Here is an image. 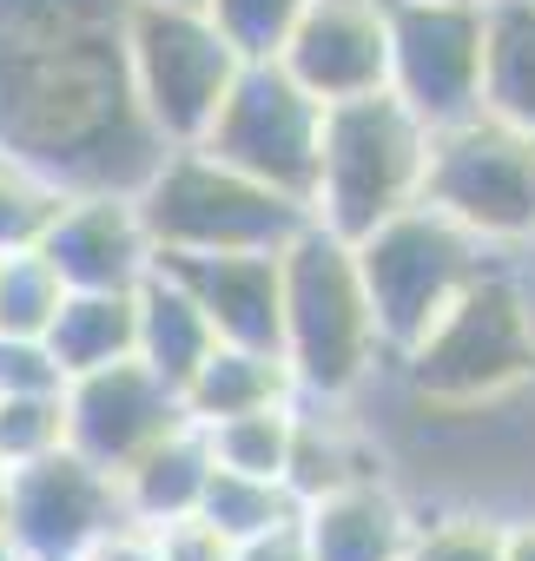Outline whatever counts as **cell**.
I'll list each match as a JSON object with an SVG mask.
<instances>
[{
	"label": "cell",
	"instance_id": "obj_1",
	"mask_svg": "<svg viewBox=\"0 0 535 561\" xmlns=\"http://www.w3.org/2000/svg\"><path fill=\"white\" fill-rule=\"evenodd\" d=\"M133 0H0V152L54 192H139L172 152L126 60Z\"/></svg>",
	"mask_w": 535,
	"mask_h": 561
},
{
	"label": "cell",
	"instance_id": "obj_2",
	"mask_svg": "<svg viewBox=\"0 0 535 561\" xmlns=\"http://www.w3.org/2000/svg\"><path fill=\"white\" fill-rule=\"evenodd\" d=\"M285 364L298 377V397L325 403L351 397L377 364H390L357 244L318 218L285 244Z\"/></svg>",
	"mask_w": 535,
	"mask_h": 561
},
{
	"label": "cell",
	"instance_id": "obj_3",
	"mask_svg": "<svg viewBox=\"0 0 535 561\" xmlns=\"http://www.w3.org/2000/svg\"><path fill=\"white\" fill-rule=\"evenodd\" d=\"M430 126L397 100V93H364L338 100L325 113V165H318V198L311 218L331 225L338 238H371L397 211L423 205L430 179Z\"/></svg>",
	"mask_w": 535,
	"mask_h": 561
},
{
	"label": "cell",
	"instance_id": "obj_4",
	"mask_svg": "<svg viewBox=\"0 0 535 561\" xmlns=\"http://www.w3.org/2000/svg\"><path fill=\"white\" fill-rule=\"evenodd\" d=\"M139 211L152 225L159 257L166 251H285L311 205L272 192L264 179L225 165L205 146H179L159 159V172L139 185Z\"/></svg>",
	"mask_w": 535,
	"mask_h": 561
},
{
	"label": "cell",
	"instance_id": "obj_5",
	"mask_svg": "<svg viewBox=\"0 0 535 561\" xmlns=\"http://www.w3.org/2000/svg\"><path fill=\"white\" fill-rule=\"evenodd\" d=\"M126 60H133V93L172 152L205 146L218 106L244 73V54L205 14V0H133Z\"/></svg>",
	"mask_w": 535,
	"mask_h": 561
},
{
	"label": "cell",
	"instance_id": "obj_6",
	"mask_svg": "<svg viewBox=\"0 0 535 561\" xmlns=\"http://www.w3.org/2000/svg\"><path fill=\"white\" fill-rule=\"evenodd\" d=\"M482 238L469 225H456L449 211H436L430 198L397 211L390 225H377L371 238H357V264H364V291H371V311H377V337H384V357L397 364L456 298L482 264Z\"/></svg>",
	"mask_w": 535,
	"mask_h": 561
},
{
	"label": "cell",
	"instance_id": "obj_7",
	"mask_svg": "<svg viewBox=\"0 0 535 561\" xmlns=\"http://www.w3.org/2000/svg\"><path fill=\"white\" fill-rule=\"evenodd\" d=\"M423 403H482L535 370V318L515 277L476 271L463 298L397 357Z\"/></svg>",
	"mask_w": 535,
	"mask_h": 561
},
{
	"label": "cell",
	"instance_id": "obj_8",
	"mask_svg": "<svg viewBox=\"0 0 535 561\" xmlns=\"http://www.w3.org/2000/svg\"><path fill=\"white\" fill-rule=\"evenodd\" d=\"M325 113L331 106L285 60H244L231 100L218 106V126L205 133V152H218L225 165L311 205L318 165H325Z\"/></svg>",
	"mask_w": 535,
	"mask_h": 561
},
{
	"label": "cell",
	"instance_id": "obj_9",
	"mask_svg": "<svg viewBox=\"0 0 535 561\" xmlns=\"http://www.w3.org/2000/svg\"><path fill=\"white\" fill-rule=\"evenodd\" d=\"M423 198L456 225H469L482 244L535 238V133L502 126L489 113L443 126L430 139Z\"/></svg>",
	"mask_w": 535,
	"mask_h": 561
},
{
	"label": "cell",
	"instance_id": "obj_10",
	"mask_svg": "<svg viewBox=\"0 0 535 561\" xmlns=\"http://www.w3.org/2000/svg\"><path fill=\"white\" fill-rule=\"evenodd\" d=\"M390 93L430 126L482 113V8L469 0H390Z\"/></svg>",
	"mask_w": 535,
	"mask_h": 561
},
{
	"label": "cell",
	"instance_id": "obj_11",
	"mask_svg": "<svg viewBox=\"0 0 535 561\" xmlns=\"http://www.w3.org/2000/svg\"><path fill=\"white\" fill-rule=\"evenodd\" d=\"M119 522V476L87 462L73 443L27 469H8V541L21 548V561H87Z\"/></svg>",
	"mask_w": 535,
	"mask_h": 561
},
{
	"label": "cell",
	"instance_id": "obj_12",
	"mask_svg": "<svg viewBox=\"0 0 535 561\" xmlns=\"http://www.w3.org/2000/svg\"><path fill=\"white\" fill-rule=\"evenodd\" d=\"M179 423H192L179 383H166V377H159L152 364H139V357L106 364V370H87V377L67 383V443H73L87 462L113 469V476H126V469H133L152 443H166Z\"/></svg>",
	"mask_w": 535,
	"mask_h": 561
},
{
	"label": "cell",
	"instance_id": "obj_13",
	"mask_svg": "<svg viewBox=\"0 0 535 561\" xmlns=\"http://www.w3.org/2000/svg\"><path fill=\"white\" fill-rule=\"evenodd\" d=\"M34 251L67 277V291H139L159 271L139 192H67Z\"/></svg>",
	"mask_w": 535,
	"mask_h": 561
},
{
	"label": "cell",
	"instance_id": "obj_14",
	"mask_svg": "<svg viewBox=\"0 0 535 561\" xmlns=\"http://www.w3.org/2000/svg\"><path fill=\"white\" fill-rule=\"evenodd\" d=\"M278 60L325 106L390 93V0H311Z\"/></svg>",
	"mask_w": 535,
	"mask_h": 561
},
{
	"label": "cell",
	"instance_id": "obj_15",
	"mask_svg": "<svg viewBox=\"0 0 535 561\" xmlns=\"http://www.w3.org/2000/svg\"><path fill=\"white\" fill-rule=\"evenodd\" d=\"M159 264L198 298L225 344L285 351V251H166Z\"/></svg>",
	"mask_w": 535,
	"mask_h": 561
},
{
	"label": "cell",
	"instance_id": "obj_16",
	"mask_svg": "<svg viewBox=\"0 0 535 561\" xmlns=\"http://www.w3.org/2000/svg\"><path fill=\"white\" fill-rule=\"evenodd\" d=\"M410 535H417L410 508L384 482H371V476L338 482V489H325V495L305 502L311 561H403Z\"/></svg>",
	"mask_w": 535,
	"mask_h": 561
},
{
	"label": "cell",
	"instance_id": "obj_17",
	"mask_svg": "<svg viewBox=\"0 0 535 561\" xmlns=\"http://www.w3.org/2000/svg\"><path fill=\"white\" fill-rule=\"evenodd\" d=\"M212 469H218V456H212L205 423H179L166 443H152V449L119 476L126 515L146 522V528H166V522H179V515H198V502H205V489H212Z\"/></svg>",
	"mask_w": 535,
	"mask_h": 561
},
{
	"label": "cell",
	"instance_id": "obj_18",
	"mask_svg": "<svg viewBox=\"0 0 535 561\" xmlns=\"http://www.w3.org/2000/svg\"><path fill=\"white\" fill-rule=\"evenodd\" d=\"M298 403V377L285 364V351H258V344H212V357L192 370L185 383V410L192 423H225L244 410H278Z\"/></svg>",
	"mask_w": 535,
	"mask_h": 561
},
{
	"label": "cell",
	"instance_id": "obj_19",
	"mask_svg": "<svg viewBox=\"0 0 535 561\" xmlns=\"http://www.w3.org/2000/svg\"><path fill=\"white\" fill-rule=\"evenodd\" d=\"M482 113L535 133V0L482 8Z\"/></svg>",
	"mask_w": 535,
	"mask_h": 561
},
{
	"label": "cell",
	"instance_id": "obj_20",
	"mask_svg": "<svg viewBox=\"0 0 535 561\" xmlns=\"http://www.w3.org/2000/svg\"><path fill=\"white\" fill-rule=\"evenodd\" d=\"M212 344H218V331H212V318L198 311V298L179 285V277L159 264L146 285H139V364H152L166 383H179V397H185V383H192V370L212 357Z\"/></svg>",
	"mask_w": 535,
	"mask_h": 561
},
{
	"label": "cell",
	"instance_id": "obj_21",
	"mask_svg": "<svg viewBox=\"0 0 535 561\" xmlns=\"http://www.w3.org/2000/svg\"><path fill=\"white\" fill-rule=\"evenodd\" d=\"M47 351L60 357L67 383L139 357V291H67V305L47 331Z\"/></svg>",
	"mask_w": 535,
	"mask_h": 561
},
{
	"label": "cell",
	"instance_id": "obj_22",
	"mask_svg": "<svg viewBox=\"0 0 535 561\" xmlns=\"http://www.w3.org/2000/svg\"><path fill=\"white\" fill-rule=\"evenodd\" d=\"M198 515H205V522H218L231 541H251V535H272V528L298 522V515H305V502H298V489H292V482H278V476L212 469V489H205Z\"/></svg>",
	"mask_w": 535,
	"mask_h": 561
},
{
	"label": "cell",
	"instance_id": "obj_23",
	"mask_svg": "<svg viewBox=\"0 0 535 561\" xmlns=\"http://www.w3.org/2000/svg\"><path fill=\"white\" fill-rule=\"evenodd\" d=\"M205 436H212L218 469L292 482V449H298V410H292V403H278V410H244V416H225V423H205Z\"/></svg>",
	"mask_w": 535,
	"mask_h": 561
},
{
	"label": "cell",
	"instance_id": "obj_24",
	"mask_svg": "<svg viewBox=\"0 0 535 561\" xmlns=\"http://www.w3.org/2000/svg\"><path fill=\"white\" fill-rule=\"evenodd\" d=\"M67 305V277L41 251L0 257V337H47Z\"/></svg>",
	"mask_w": 535,
	"mask_h": 561
},
{
	"label": "cell",
	"instance_id": "obj_25",
	"mask_svg": "<svg viewBox=\"0 0 535 561\" xmlns=\"http://www.w3.org/2000/svg\"><path fill=\"white\" fill-rule=\"evenodd\" d=\"M67 449V390H0V469Z\"/></svg>",
	"mask_w": 535,
	"mask_h": 561
},
{
	"label": "cell",
	"instance_id": "obj_26",
	"mask_svg": "<svg viewBox=\"0 0 535 561\" xmlns=\"http://www.w3.org/2000/svg\"><path fill=\"white\" fill-rule=\"evenodd\" d=\"M311 0H205V14L225 27V41L244 54V60H278L292 27L305 21Z\"/></svg>",
	"mask_w": 535,
	"mask_h": 561
},
{
	"label": "cell",
	"instance_id": "obj_27",
	"mask_svg": "<svg viewBox=\"0 0 535 561\" xmlns=\"http://www.w3.org/2000/svg\"><path fill=\"white\" fill-rule=\"evenodd\" d=\"M60 198H67V192H54L47 179L21 172L14 159H0V257H8V251H34L41 231L54 225Z\"/></svg>",
	"mask_w": 535,
	"mask_h": 561
},
{
	"label": "cell",
	"instance_id": "obj_28",
	"mask_svg": "<svg viewBox=\"0 0 535 561\" xmlns=\"http://www.w3.org/2000/svg\"><path fill=\"white\" fill-rule=\"evenodd\" d=\"M509 528L489 515H443V522H417L403 561H502Z\"/></svg>",
	"mask_w": 535,
	"mask_h": 561
},
{
	"label": "cell",
	"instance_id": "obj_29",
	"mask_svg": "<svg viewBox=\"0 0 535 561\" xmlns=\"http://www.w3.org/2000/svg\"><path fill=\"white\" fill-rule=\"evenodd\" d=\"M0 390H67L47 337H0Z\"/></svg>",
	"mask_w": 535,
	"mask_h": 561
},
{
	"label": "cell",
	"instance_id": "obj_30",
	"mask_svg": "<svg viewBox=\"0 0 535 561\" xmlns=\"http://www.w3.org/2000/svg\"><path fill=\"white\" fill-rule=\"evenodd\" d=\"M159 535V561H231V535L218 528V522H205V515H179V522H166V528H152Z\"/></svg>",
	"mask_w": 535,
	"mask_h": 561
},
{
	"label": "cell",
	"instance_id": "obj_31",
	"mask_svg": "<svg viewBox=\"0 0 535 561\" xmlns=\"http://www.w3.org/2000/svg\"><path fill=\"white\" fill-rule=\"evenodd\" d=\"M231 561H311V541H305V515L272 528V535H251L231 548Z\"/></svg>",
	"mask_w": 535,
	"mask_h": 561
},
{
	"label": "cell",
	"instance_id": "obj_32",
	"mask_svg": "<svg viewBox=\"0 0 535 561\" xmlns=\"http://www.w3.org/2000/svg\"><path fill=\"white\" fill-rule=\"evenodd\" d=\"M87 561H159V535H152L146 522H133V515H126V522H119V528L87 554Z\"/></svg>",
	"mask_w": 535,
	"mask_h": 561
},
{
	"label": "cell",
	"instance_id": "obj_33",
	"mask_svg": "<svg viewBox=\"0 0 535 561\" xmlns=\"http://www.w3.org/2000/svg\"><path fill=\"white\" fill-rule=\"evenodd\" d=\"M502 561H535V522H515V528H509Z\"/></svg>",
	"mask_w": 535,
	"mask_h": 561
},
{
	"label": "cell",
	"instance_id": "obj_34",
	"mask_svg": "<svg viewBox=\"0 0 535 561\" xmlns=\"http://www.w3.org/2000/svg\"><path fill=\"white\" fill-rule=\"evenodd\" d=\"M0 535H8V469H0Z\"/></svg>",
	"mask_w": 535,
	"mask_h": 561
},
{
	"label": "cell",
	"instance_id": "obj_35",
	"mask_svg": "<svg viewBox=\"0 0 535 561\" xmlns=\"http://www.w3.org/2000/svg\"><path fill=\"white\" fill-rule=\"evenodd\" d=\"M0 561H21V548H14V541H8V535H0Z\"/></svg>",
	"mask_w": 535,
	"mask_h": 561
},
{
	"label": "cell",
	"instance_id": "obj_36",
	"mask_svg": "<svg viewBox=\"0 0 535 561\" xmlns=\"http://www.w3.org/2000/svg\"><path fill=\"white\" fill-rule=\"evenodd\" d=\"M469 8H489V0H469Z\"/></svg>",
	"mask_w": 535,
	"mask_h": 561
},
{
	"label": "cell",
	"instance_id": "obj_37",
	"mask_svg": "<svg viewBox=\"0 0 535 561\" xmlns=\"http://www.w3.org/2000/svg\"><path fill=\"white\" fill-rule=\"evenodd\" d=\"M0 159H8V152H0Z\"/></svg>",
	"mask_w": 535,
	"mask_h": 561
}]
</instances>
